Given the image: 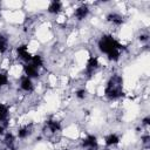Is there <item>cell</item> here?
I'll return each instance as SVG.
<instances>
[{"mask_svg": "<svg viewBox=\"0 0 150 150\" xmlns=\"http://www.w3.org/2000/svg\"><path fill=\"white\" fill-rule=\"evenodd\" d=\"M97 48L111 62H117L124 50V46L111 34H103L97 41Z\"/></svg>", "mask_w": 150, "mask_h": 150, "instance_id": "cell-1", "label": "cell"}, {"mask_svg": "<svg viewBox=\"0 0 150 150\" xmlns=\"http://www.w3.org/2000/svg\"><path fill=\"white\" fill-rule=\"evenodd\" d=\"M103 94L109 101H116L124 96L123 90V77L120 74L111 75L105 82Z\"/></svg>", "mask_w": 150, "mask_h": 150, "instance_id": "cell-2", "label": "cell"}, {"mask_svg": "<svg viewBox=\"0 0 150 150\" xmlns=\"http://www.w3.org/2000/svg\"><path fill=\"white\" fill-rule=\"evenodd\" d=\"M98 67H100V60H98V57L96 55H90L88 57L87 62H86V66H84V70H83L84 76L88 77V79H90L97 71Z\"/></svg>", "mask_w": 150, "mask_h": 150, "instance_id": "cell-3", "label": "cell"}, {"mask_svg": "<svg viewBox=\"0 0 150 150\" xmlns=\"http://www.w3.org/2000/svg\"><path fill=\"white\" fill-rule=\"evenodd\" d=\"M81 146L86 150L88 149H98V139L97 136L94 134L86 135L81 141Z\"/></svg>", "mask_w": 150, "mask_h": 150, "instance_id": "cell-4", "label": "cell"}, {"mask_svg": "<svg viewBox=\"0 0 150 150\" xmlns=\"http://www.w3.org/2000/svg\"><path fill=\"white\" fill-rule=\"evenodd\" d=\"M15 52H16L18 57H19L23 63H28V62H30L33 54H30V52H29V49H28V46H27L26 43H21V45H19V46L16 47Z\"/></svg>", "mask_w": 150, "mask_h": 150, "instance_id": "cell-5", "label": "cell"}, {"mask_svg": "<svg viewBox=\"0 0 150 150\" xmlns=\"http://www.w3.org/2000/svg\"><path fill=\"white\" fill-rule=\"evenodd\" d=\"M19 88L21 91L23 93H27V94H30L34 91L35 89V86H34V82L32 79H29L28 76L26 75H22L19 80Z\"/></svg>", "mask_w": 150, "mask_h": 150, "instance_id": "cell-6", "label": "cell"}, {"mask_svg": "<svg viewBox=\"0 0 150 150\" xmlns=\"http://www.w3.org/2000/svg\"><path fill=\"white\" fill-rule=\"evenodd\" d=\"M105 20L109 23H111L112 26H116V27H120V26L124 25V22H125L124 15H122L121 13H117V12H109L105 15Z\"/></svg>", "mask_w": 150, "mask_h": 150, "instance_id": "cell-7", "label": "cell"}, {"mask_svg": "<svg viewBox=\"0 0 150 150\" xmlns=\"http://www.w3.org/2000/svg\"><path fill=\"white\" fill-rule=\"evenodd\" d=\"M22 71H23V75L28 76L29 79L32 80H35L40 76V69L38 67H35L34 64H32L30 62L28 63H23L22 66Z\"/></svg>", "mask_w": 150, "mask_h": 150, "instance_id": "cell-8", "label": "cell"}, {"mask_svg": "<svg viewBox=\"0 0 150 150\" xmlns=\"http://www.w3.org/2000/svg\"><path fill=\"white\" fill-rule=\"evenodd\" d=\"M45 127H46V129H47L50 134H53V135H55V134H57V132H60V131L62 130V124H61V122H60L59 120H56V118H53V117L46 120Z\"/></svg>", "mask_w": 150, "mask_h": 150, "instance_id": "cell-9", "label": "cell"}, {"mask_svg": "<svg viewBox=\"0 0 150 150\" xmlns=\"http://www.w3.org/2000/svg\"><path fill=\"white\" fill-rule=\"evenodd\" d=\"M90 13V8L87 4H82L80 6H77L75 9H74V18L77 20V21H82L84 19L88 18Z\"/></svg>", "mask_w": 150, "mask_h": 150, "instance_id": "cell-10", "label": "cell"}, {"mask_svg": "<svg viewBox=\"0 0 150 150\" xmlns=\"http://www.w3.org/2000/svg\"><path fill=\"white\" fill-rule=\"evenodd\" d=\"M33 134V123H27L18 128L16 130V138L19 139H26Z\"/></svg>", "mask_w": 150, "mask_h": 150, "instance_id": "cell-11", "label": "cell"}, {"mask_svg": "<svg viewBox=\"0 0 150 150\" xmlns=\"http://www.w3.org/2000/svg\"><path fill=\"white\" fill-rule=\"evenodd\" d=\"M16 136L12 132L4 134V145L6 150H18L16 148Z\"/></svg>", "mask_w": 150, "mask_h": 150, "instance_id": "cell-12", "label": "cell"}, {"mask_svg": "<svg viewBox=\"0 0 150 150\" xmlns=\"http://www.w3.org/2000/svg\"><path fill=\"white\" fill-rule=\"evenodd\" d=\"M120 142H121V137H120V135H117L115 132H110L104 137V144L108 148L116 146L117 144H120Z\"/></svg>", "mask_w": 150, "mask_h": 150, "instance_id": "cell-13", "label": "cell"}, {"mask_svg": "<svg viewBox=\"0 0 150 150\" xmlns=\"http://www.w3.org/2000/svg\"><path fill=\"white\" fill-rule=\"evenodd\" d=\"M62 8H63V4L61 1L53 0V1L49 2L48 7H47V12L52 15H57L59 13L62 12Z\"/></svg>", "mask_w": 150, "mask_h": 150, "instance_id": "cell-14", "label": "cell"}, {"mask_svg": "<svg viewBox=\"0 0 150 150\" xmlns=\"http://www.w3.org/2000/svg\"><path fill=\"white\" fill-rule=\"evenodd\" d=\"M30 63L34 64L35 67H38L39 69L43 68L45 67V59L41 54H34L32 56V60H30Z\"/></svg>", "mask_w": 150, "mask_h": 150, "instance_id": "cell-15", "label": "cell"}, {"mask_svg": "<svg viewBox=\"0 0 150 150\" xmlns=\"http://www.w3.org/2000/svg\"><path fill=\"white\" fill-rule=\"evenodd\" d=\"M8 116H9V107L0 102V123L6 122Z\"/></svg>", "mask_w": 150, "mask_h": 150, "instance_id": "cell-16", "label": "cell"}, {"mask_svg": "<svg viewBox=\"0 0 150 150\" xmlns=\"http://www.w3.org/2000/svg\"><path fill=\"white\" fill-rule=\"evenodd\" d=\"M8 38L4 34H0V54H5L8 50Z\"/></svg>", "mask_w": 150, "mask_h": 150, "instance_id": "cell-17", "label": "cell"}, {"mask_svg": "<svg viewBox=\"0 0 150 150\" xmlns=\"http://www.w3.org/2000/svg\"><path fill=\"white\" fill-rule=\"evenodd\" d=\"M87 96H88V91H87L86 88L81 87V88H77V89L75 90V97H76L79 101H83Z\"/></svg>", "mask_w": 150, "mask_h": 150, "instance_id": "cell-18", "label": "cell"}, {"mask_svg": "<svg viewBox=\"0 0 150 150\" xmlns=\"http://www.w3.org/2000/svg\"><path fill=\"white\" fill-rule=\"evenodd\" d=\"M8 83H9L8 74L5 73V71H0V89L4 88V87H6Z\"/></svg>", "mask_w": 150, "mask_h": 150, "instance_id": "cell-19", "label": "cell"}, {"mask_svg": "<svg viewBox=\"0 0 150 150\" xmlns=\"http://www.w3.org/2000/svg\"><path fill=\"white\" fill-rule=\"evenodd\" d=\"M141 143L145 149H148L150 146V136H149V134H144V135L141 136Z\"/></svg>", "mask_w": 150, "mask_h": 150, "instance_id": "cell-20", "label": "cell"}, {"mask_svg": "<svg viewBox=\"0 0 150 150\" xmlns=\"http://www.w3.org/2000/svg\"><path fill=\"white\" fill-rule=\"evenodd\" d=\"M138 41L144 43V42H148L149 41V34L148 33H142L138 35Z\"/></svg>", "mask_w": 150, "mask_h": 150, "instance_id": "cell-21", "label": "cell"}, {"mask_svg": "<svg viewBox=\"0 0 150 150\" xmlns=\"http://www.w3.org/2000/svg\"><path fill=\"white\" fill-rule=\"evenodd\" d=\"M149 124H150V116H149V115H146V116H144V117L142 118V121H141V125H142V127L148 128V127H149Z\"/></svg>", "mask_w": 150, "mask_h": 150, "instance_id": "cell-22", "label": "cell"}, {"mask_svg": "<svg viewBox=\"0 0 150 150\" xmlns=\"http://www.w3.org/2000/svg\"><path fill=\"white\" fill-rule=\"evenodd\" d=\"M5 134V125L2 123H0V136H2Z\"/></svg>", "mask_w": 150, "mask_h": 150, "instance_id": "cell-23", "label": "cell"}, {"mask_svg": "<svg viewBox=\"0 0 150 150\" xmlns=\"http://www.w3.org/2000/svg\"><path fill=\"white\" fill-rule=\"evenodd\" d=\"M0 150H6V148L5 146H0Z\"/></svg>", "mask_w": 150, "mask_h": 150, "instance_id": "cell-24", "label": "cell"}, {"mask_svg": "<svg viewBox=\"0 0 150 150\" xmlns=\"http://www.w3.org/2000/svg\"><path fill=\"white\" fill-rule=\"evenodd\" d=\"M88 150H98V149H88Z\"/></svg>", "mask_w": 150, "mask_h": 150, "instance_id": "cell-25", "label": "cell"}, {"mask_svg": "<svg viewBox=\"0 0 150 150\" xmlns=\"http://www.w3.org/2000/svg\"><path fill=\"white\" fill-rule=\"evenodd\" d=\"M0 8H1V5H0Z\"/></svg>", "mask_w": 150, "mask_h": 150, "instance_id": "cell-26", "label": "cell"}]
</instances>
